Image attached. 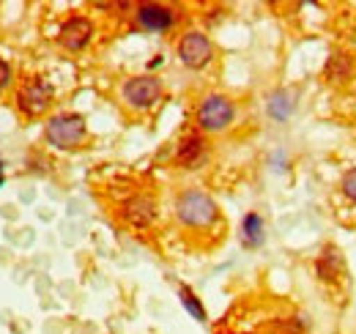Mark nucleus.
Here are the masks:
<instances>
[{"label":"nucleus","mask_w":356,"mask_h":334,"mask_svg":"<svg viewBox=\"0 0 356 334\" xmlns=\"http://www.w3.org/2000/svg\"><path fill=\"white\" fill-rule=\"evenodd\" d=\"M49 104H52V85L42 77H28L17 88V107L22 116L36 118V116L47 113Z\"/></svg>","instance_id":"4"},{"label":"nucleus","mask_w":356,"mask_h":334,"mask_svg":"<svg viewBox=\"0 0 356 334\" xmlns=\"http://www.w3.org/2000/svg\"><path fill=\"white\" fill-rule=\"evenodd\" d=\"M124 102L132 110H148L162 99V83L154 74H143V77H132L127 80L124 90H121Z\"/></svg>","instance_id":"5"},{"label":"nucleus","mask_w":356,"mask_h":334,"mask_svg":"<svg viewBox=\"0 0 356 334\" xmlns=\"http://www.w3.org/2000/svg\"><path fill=\"white\" fill-rule=\"evenodd\" d=\"M230 334H252V332H230Z\"/></svg>","instance_id":"18"},{"label":"nucleus","mask_w":356,"mask_h":334,"mask_svg":"<svg viewBox=\"0 0 356 334\" xmlns=\"http://www.w3.org/2000/svg\"><path fill=\"white\" fill-rule=\"evenodd\" d=\"M340 195H343L346 200L356 203V167H351V170L340 178Z\"/></svg>","instance_id":"16"},{"label":"nucleus","mask_w":356,"mask_h":334,"mask_svg":"<svg viewBox=\"0 0 356 334\" xmlns=\"http://www.w3.org/2000/svg\"><path fill=\"white\" fill-rule=\"evenodd\" d=\"M315 274L323 285H340L346 280V260L334 244H326L315 257Z\"/></svg>","instance_id":"9"},{"label":"nucleus","mask_w":356,"mask_h":334,"mask_svg":"<svg viewBox=\"0 0 356 334\" xmlns=\"http://www.w3.org/2000/svg\"><path fill=\"white\" fill-rule=\"evenodd\" d=\"M176 219L189 230H209L220 222V209L209 192L184 189L176 198Z\"/></svg>","instance_id":"1"},{"label":"nucleus","mask_w":356,"mask_h":334,"mask_svg":"<svg viewBox=\"0 0 356 334\" xmlns=\"http://www.w3.org/2000/svg\"><path fill=\"white\" fill-rule=\"evenodd\" d=\"M233 118H236V107L222 93L206 96L197 104V113H195V124H197L200 132H222V129L233 124Z\"/></svg>","instance_id":"3"},{"label":"nucleus","mask_w":356,"mask_h":334,"mask_svg":"<svg viewBox=\"0 0 356 334\" xmlns=\"http://www.w3.org/2000/svg\"><path fill=\"white\" fill-rule=\"evenodd\" d=\"M121 216H124V222H127L129 228L145 230V228H151V222L156 219V203H154V198H148V195H143V192L129 195V198L121 203Z\"/></svg>","instance_id":"8"},{"label":"nucleus","mask_w":356,"mask_h":334,"mask_svg":"<svg viewBox=\"0 0 356 334\" xmlns=\"http://www.w3.org/2000/svg\"><path fill=\"white\" fill-rule=\"evenodd\" d=\"M178 296H181V304H184V310H186L192 318H197V321H206V307H203V304H200V299L192 293V288L181 285V288H178Z\"/></svg>","instance_id":"15"},{"label":"nucleus","mask_w":356,"mask_h":334,"mask_svg":"<svg viewBox=\"0 0 356 334\" xmlns=\"http://www.w3.org/2000/svg\"><path fill=\"white\" fill-rule=\"evenodd\" d=\"M0 178H3V162H0Z\"/></svg>","instance_id":"19"},{"label":"nucleus","mask_w":356,"mask_h":334,"mask_svg":"<svg viewBox=\"0 0 356 334\" xmlns=\"http://www.w3.org/2000/svg\"><path fill=\"white\" fill-rule=\"evenodd\" d=\"M8 83H11V66L0 58V90H3V88H8Z\"/></svg>","instance_id":"17"},{"label":"nucleus","mask_w":356,"mask_h":334,"mask_svg":"<svg viewBox=\"0 0 356 334\" xmlns=\"http://www.w3.org/2000/svg\"><path fill=\"white\" fill-rule=\"evenodd\" d=\"M134 22L140 31H148V33H165L173 28L176 22V11L173 6H165V3H143L134 8Z\"/></svg>","instance_id":"7"},{"label":"nucleus","mask_w":356,"mask_h":334,"mask_svg":"<svg viewBox=\"0 0 356 334\" xmlns=\"http://www.w3.org/2000/svg\"><path fill=\"white\" fill-rule=\"evenodd\" d=\"M90 39H93V22H90L88 17H69L60 25V31H58V42L69 52L86 49Z\"/></svg>","instance_id":"11"},{"label":"nucleus","mask_w":356,"mask_h":334,"mask_svg":"<svg viewBox=\"0 0 356 334\" xmlns=\"http://www.w3.org/2000/svg\"><path fill=\"white\" fill-rule=\"evenodd\" d=\"M86 134H88L86 118L77 113H58L47 124V143L60 151H72V148L83 145Z\"/></svg>","instance_id":"2"},{"label":"nucleus","mask_w":356,"mask_h":334,"mask_svg":"<svg viewBox=\"0 0 356 334\" xmlns=\"http://www.w3.org/2000/svg\"><path fill=\"white\" fill-rule=\"evenodd\" d=\"M266 110L274 121H288V116H291V110H293L291 93H288V90H274V93L268 96Z\"/></svg>","instance_id":"14"},{"label":"nucleus","mask_w":356,"mask_h":334,"mask_svg":"<svg viewBox=\"0 0 356 334\" xmlns=\"http://www.w3.org/2000/svg\"><path fill=\"white\" fill-rule=\"evenodd\" d=\"M176 52H178V61H181L184 66H189V69H203V66L211 63V58H214V47L209 42V36L200 33V31L184 33L176 47Z\"/></svg>","instance_id":"6"},{"label":"nucleus","mask_w":356,"mask_h":334,"mask_svg":"<svg viewBox=\"0 0 356 334\" xmlns=\"http://www.w3.org/2000/svg\"><path fill=\"white\" fill-rule=\"evenodd\" d=\"M206 157H209V143L200 134V129L186 132L176 148V165L186 167V170H195V167H200L206 162Z\"/></svg>","instance_id":"10"},{"label":"nucleus","mask_w":356,"mask_h":334,"mask_svg":"<svg viewBox=\"0 0 356 334\" xmlns=\"http://www.w3.org/2000/svg\"><path fill=\"white\" fill-rule=\"evenodd\" d=\"M0 184H3V178H0Z\"/></svg>","instance_id":"20"},{"label":"nucleus","mask_w":356,"mask_h":334,"mask_svg":"<svg viewBox=\"0 0 356 334\" xmlns=\"http://www.w3.org/2000/svg\"><path fill=\"white\" fill-rule=\"evenodd\" d=\"M351 72H354V63H351V58L348 55H332L329 58V63H326V80L329 83H346L348 77H351Z\"/></svg>","instance_id":"13"},{"label":"nucleus","mask_w":356,"mask_h":334,"mask_svg":"<svg viewBox=\"0 0 356 334\" xmlns=\"http://www.w3.org/2000/svg\"><path fill=\"white\" fill-rule=\"evenodd\" d=\"M264 239H266L264 219H261V214L250 211V214L241 219V244H244L247 250H255V247L264 244Z\"/></svg>","instance_id":"12"}]
</instances>
